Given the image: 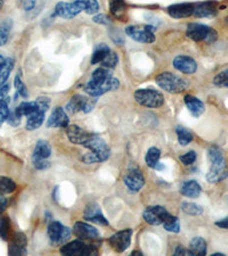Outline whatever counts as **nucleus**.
<instances>
[{
	"mask_svg": "<svg viewBox=\"0 0 228 256\" xmlns=\"http://www.w3.org/2000/svg\"><path fill=\"white\" fill-rule=\"evenodd\" d=\"M211 168L206 174V181L210 184H219L228 178V163L223 152L217 146L209 150Z\"/></svg>",
	"mask_w": 228,
	"mask_h": 256,
	"instance_id": "1",
	"label": "nucleus"
},
{
	"mask_svg": "<svg viewBox=\"0 0 228 256\" xmlns=\"http://www.w3.org/2000/svg\"><path fill=\"white\" fill-rule=\"evenodd\" d=\"M156 84L169 94H178L188 88V81L171 72H163L155 78Z\"/></svg>",
	"mask_w": 228,
	"mask_h": 256,
	"instance_id": "2",
	"label": "nucleus"
},
{
	"mask_svg": "<svg viewBox=\"0 0 228 256\" xmlns=\"http://www.w3.org/2000/svg\"><path fill=\"white\" fill-rule=\"evenodd\" d=\"M186 36L195 42L213 44L218 39V33L212 28L201 23H190L187 26Z\"/></svg>",
	"mask_w": 228,
	"mask_h": 256,
	"instance_id": "3",
	"label": "nucleus"
},
{
	"mask_svg": "<svg viewBox=\"0 0 228 256\" xmlns=\"http://www.w3.org/2000/svg\"><path fill=\"white\" fill-rule=\"evenodd\" d=\"M134 97L139 105L147 108H160L164 104V96L155 89H139Z\"/></svg>",
	"mask_w": 228,
	"mask_h": 256,
	"instance_id": "4",
	"label": "nucleus"
},
{
	"mask_svg": "<svg viewBox=\"0 0 228 256\" xmlns=\"http://www.w3.org/2000/svg\"><path fill=\"white\" fill-rule=\"evenodd\" d=\"M120 88V81L115 78L112 76L111 79L106 80L104 82H94L93 80L88 81L85 86V92L88 94L90 97L93 98H98L105 94L106 92H117Z\"/></svg>",
	"mask_w": 228,
	"mask_h": 256,
	"instance_id": "5",
	"label": "nucleus"
},
{
	"mask_svg": "<svg viewBox=\"0 0 228 256\" xmlns=\"http://www.w3.org/2000/svg\"><path fill=\"white\" fill-rule=\"evenodd\" d=\"M82 12H85V2L82 0H74L72 2H60L54 8V18L72 20Z\"/></svg>",
	"mask_w": 228,
	"mask_h": 256,
	"instance_id": "6",
	"label": "nucleus"
},
{
	"mask_svg": "<svg viewBox=\"0 0 228 256\" xmlns=\"http://www.w3.org/2000/svg\"><path fill=\"white\" fill-rule=\"evenodd\" d=\"M72 231L70 228L65 226L61 224V222L53 221L48 224L47 234L49 242L52 246H61L64 245L66 242H69L70 237H71Z\"/></svg>",
	"mask_w": 228,
	"mask_h": 256,
	"instance_id": "7",
	"label": "nucleus"
},
{
	"mask_svg": "<svg viewBox=\"0 0 228 256\" xmlns=\"http://www.w3.org/2000/svg\"><path fill=\"white\" fill-rule=\"evenodd\" d=\"M154 31L155 28H153V26H131L126 28V34L130 39L145 44H152L155 42Z\"/></svg>",
	"mask_w": 228,
	"mask_h": 256,
	"instance_id": "8",
	"label": "nucleus"
},
{
	"mask_svg": "<svg viewBox=\"0 0 228 256\" xmlns=\"http://www.w3.org/2000/svg\"><path fill=\"white\" fill-rule=\"evenodd\" d=\"M60 253L62 255H96L97 247L94 245H87L85 240L78 239V240H73L69 244H64L60 248Z\"/></svg>",
	"mask_w": 228,
	"mask_h": 256,
	"instance_id": "9",
	"label": "nucleus"
},
{
	"mask_svg": "<svg viewBox=\"0 0 228 256\" xmlns=\"http://www.w3.org/2000/svg\"><path fill=\"white\" fill-rule=\"evenodd\" d=\"M123 182L126 184L128 192L130 194H137L142 190L145 186V178L139 168L130 166L127 174L123 178Z\"/></svg>",
	"mask_w": 228,
	"mask_h": 256,
	"instance_id": "10",
	"label": "nucleus"
},
{
	"mask_svg": "<svg viewBox=\"0 0 228 256\" xmlns=\"http://www.w3.org/2000/svg\"><path fill=\"white\" fill-rule=\"evenodd\" d=\"M85 148H88L90 152L99 155L103 160V162H106L111 156V150L104 140L96 134H90V137L84 144Z\"/></svg>",
	"mask_w": 228,
	"mask_h": 256,
	"instance_id": "11",
	"label": "nucleus"
},
{
	"mask_svg": "<svg viewBox=\"0 0 228 256\" xmlns=\"http://www.w3.org/2000/svg\"><path fill=\"white\" fill-rule=\"evenodd\" d=\"M169 214L167 208L163 206H151L144 210L143 218L150 226H161Z\"/></svg>",
	"mask_w": 228,
	"mask_h": 256,
	"instance_id": "12",
	"label": "nucleus"
},
{
	"mask_svg": "<svg viewBox=\"0 0 228 256\" xmlns=\"http://www.w3.org/2000/svg\"><path fill=\"white\" fill-rule=\"evenodd\" d=\"M131 236H132L131 230L119 231V232H117L107 239V242L110 244V246L117 252V253H123V252H126L128 248H129L131 244Z\"/></svg>",
	"mask_w": 228,
	"mask_h": 256,
	"instance_id": "13",
	"label": "nucleus"
},
{
	"mask_svg": "<svg viewBox=\"0 0 228 256\" xmlns=\"http://www.w3.org/2000/svg\"><path fill=\"white\" fill-rule=\"evenodd\" d=\"M73 234L74 236L78 237V239H81V240L95 242L101 238L98 230L94 228L93 226L85 224V222H77L73 226Z\"/></svg>",
	"mask_w": 228,
	"mask_h": 256,
	"instance_id": "14",
	"label": "nucleus"
},
{
	"mask_svg": "<svg viewBox=\"0 0 228 256\" xmlns=\"http://www.w3.org/2000/svg\"><path fill=\"white\" fill-rule=\"evenodd\" d=\"M172 65L177 71L187 74V76H192V74L196 73L197 71V63L195 60H193L192 57L186 55H179L175 57Z\"/></svg>",
	"mask_w": 228,
	"mask_h": 256,
	"instance_id": "15",
	"label": "nucleus"
},
{
	"mask_svg": "<svg viewBox=\"0 0 228 256\" xmlns=\"http://www.w3.org/2000/svg\"><path fill=\"white\" fill-rule=\"evenodd\" d=\"M168 13L175 20H184L193 16L194 13V4L190 2H182L175 4L168 7Z\"/></svg>",
	"mask_w": 228,
	"mask_h": 256,
	"instance_id": "16",
	"label": "nucleus"
},
{
	"mask_svg": "<svg viewBox=\"0 0 228 256\" xmlns=\"http://www.w3.org/2000/svg\"><path fill=\"white\" fill-rule=\"evenodd\" d=\"M28 239L23 232L14 234L12 242L8 246V254L10 255H26L27 254Z\"/></svg>",
	"mask_w": 228,
	"mask_h": 256,
	"instance_id": "17",
	"label": "nucleus"
},
{
	"mask_svg": "<svg viewBox=\"0 0 228 256\" xmlns=\"http://www.w3.org/2000/svg\"><path fill=\"white\" fill-rule=\"evenodd\" d=\"M70 120L65 110L61 107H57L52 112L47 121L48 129H59V128H66L69 126Z\"/></svg>",
	"mask_w": 228,
	"mask_h": 256,
	"instance_id": "18",
	"label": "nucleus"
},
{
	"mask_svg": "<svg viewBox=\"0 0 228 256\" xmlns=\"http://www.w3.org/2000/svg\"><path fill=\"white\" fill-rule=\"evenodd\" d=\"M84 218L85 220L91 222V224L98 226H109V221L103 216L102 210L97 204H89L87 206L84 213Z\"/></svg>",
	"mask_w": 228,
	"mask_h": 256,
	"instance_id": "19",
	"label": "nucleus"
},
{
	"mask_svg": "<svg viewBox=\"0 0 228 256\" xmlns=\"http://www.w3.org/2000/svg\"><path fill=\"white\" fill-rule=\"evenodd\" d=\"M217 2H204L194 4L193 16L197 18H213L217 15Z\"/></svg>",
	"mask_w": 228,
	"mask_h": 256,
	"instance_id": "20",
	"label": "nucleus"
},
{
	"mask_svg": "<svg viewBox=\"0 0 228 256\" xmlns=\"http://www.w3.org/2000/svg\"><path fill=\"white\" fill-rule=\"evenodd\" d=\"M65 129H66V136H68V139L74 144H81V146H84L85 142L90 137V134H88V132L85 131L82 128L78 126L69 124Z\"/></svg>",
	"mask_w": 228,
	"mask_h": 256,
	"instance_id": "21",
	"label": "nucleus"
},
{
	"mask_svg": "<svg viewBox=\"0 0 228 256\" xmlns=\"http://www.w3.org/2000/svg\"><path fill=\"white\" fill-rule=\"evenodd\" d=\"M184 100H185V105H186V107H187V110H189V113L192 114V116L197 118L205 112L204 102L200 100L198 98L190 96V94H187V96H185Z\"/></svg>",
	"mask_w": 228,
	"mask_h": 256,
	"instance_id": "22",
	"label": "nucleus"
},
{
	"mask_svg": "<svg viewBox=\"0 0 228 256\" xmlns=\"http://www.w3.org/2000/svg\"><path fill=\"white\" fill-rule=\"evenodd\" d=\"M52 155V147L46 140H39L36 144L35 150L32 152V162L40 160H48Z\"/></svg>",
	"mask_w": 228,
	"mask_h": 256,
	"instance_id": "23",
	"label": "nucleus"
},
{
	"mask_svg": "<svg viewBox=\"0 0 228 256\" xmlns=\"http://www.w3.org/2000/svg\"><path fill=\"white\" fill-rule=\"evenodd\" d=\"M180 194L182 196H185L187 198H192V200H195V198H198L201 196L202 187L195 180L186 181V182H184L181 186Z\"/></svg>",
	"mask_w": 228,
	"mask_h": 256,
	"instance_id": "24",
	"label": "nucleus"
},
{
	"mask_svg": "<svg viewBox=\"0 0 228 256\" xmlns=\"http://www.w3.org/2000/svg\"><path fill=\"white\" fill-rule=\"evenodd\" d=\"M87 100H88V98L81 96V94H76V96H73L70 99L68 104H66V112L69 114H77L79 112H82L85 108Z\"/></svg>",
	"mask_w": 228,
	"mask_h": 256,
	"instance_id": "25",
	"label": "nucleus"
},
{
	"mask_svg": "<svg viewBox=\"0 0 228 256\" xmlns=\"http://www.w3.org/2000/svg\"><path fill=\"white\" fill-rule=\"evenodd\" d=\"M192 256H204L208 253V245L206 242L201 237H195L189 244V248Z\"/></svg>",
	"mask_w": 228,
	"mask_h": 256,
	"instance_id": "26",
	"label": "nucleus"
},
{
	"mask_svg": "<svg viewBox=\"0 0 228 256\" xmlns=\"http://www.w3.org/2000/svg\"><path fill=\"white\" fill-rule=\"evenodd\" d=\"M111 52V49L109 46H106L105 44H99L94 49L93 55H91V60L90 63L91 65H97L101 64L103 60H104L105 57L109 55V52Z\"/></svg>",
	"mask_w": 228,
	"mask_h": 256,
	"instance_id": "27",
	"label": "nucleus"
},
{
	"mask_svg": "<svg viewBox=\"0 0 228 256\" xmlns=\"http://www.w3.org/2000/svg\"><path fill=\"white\" fill-rule=\"evenodd\" d=\"M45 114L46 113L35 112L33 114L29 115L27 124H26L27 130L28 131L38 130L39 128L44 124V122H45Z\"/></svg>",
	"mask_w": 228,
	"mask_h": 256,
	"instance_id": "28",
	"label": "nucleus"
},
{
	"mask_svg": "<svg viewBox=\"0 0 228 256\" xmlns=\"http://www.w3.org/2000/svg\"><path fill=\"white\" fill-rule=\"evenodd\" d=\"M13 28V22L12 20L6 18L0 22V47H4L10 39V34Z\"/></svg>",
	"mask_w": 228,
	"mask_h": 256,
	"instance_id": "29",
	"label": "nucleus"
},
{
	"mask_svg": "<svg viewBox=\"0 0 228 256\" xmlns=\"http://www.w3.org/2000/svg\"><path fill=\"white\" fill-rule=\"evenodd\" d=\"M176 134H177V138H178V142H179L180 146L186 147L193 142V134L189 130L186 129L184 126H177L176 128Z\"/></svg>",
	"mask_w": 228,
	"mask_h": 256,
	"instance_id": "30",
	"label": "nucleus"
},
{
	"mask_svg": "<svg viewBox=\"0 0 228 256\" xmlns=\"http://www.w3.org/2000/svg\"><path fill=\"white\" fill-rule=\"evenodd\" d=\"M127 6L124 0H110V12L114 18H121L126 14Z\"/></svg>",
	"mask_w": 228,
	"mask_h": 256,
	"instance_id": "31",
	"label": "nucleus"
},
{
	"mask_svg": "<svg viewBox=\"0 0 228 256\" xmlns=\"http://www.w3.org/2000/svg\"><path fill=\"white\" fill-rule=\"evenodd\" d=\"M14 68V60L12 58H7L5 60V63L0 68V88L4 84H6V82L10 78L12 71Z\"/></svg>",
	"mask_w": 228,
	"mask_h": 256,
	"instance_id": "32",
	"label": "nucleus"
},
{
	"mask_svg": "<svg viewBox=\"0 0 228 256\" xmlns=\"http://www.w3.org/2000/svg\"><path fill=\"white\" fill-rule=\"evenodd\" d=\"M160 158H161V150L156 147H152L147 152L146 158H145V162H146L148 168H154L155 170L157 164L160 163Z\"/></svg>",
	"mask_w": 228,
	"mask_h": 256,
	"instance_id": "33",
	"label": "nucleus"
},
{
	"mask_svg": "<svg viewBox=\"0 0 228 256\" xmlns=\"http://www.w3.org/2000/svg\"><path fill=\"white\" fill-rule=\"evenodd\" d=\"M15 112L18 113L20 116H29V115L37 112V106L35 102H23L16 107Z\"/></svg>",
	"mask_w": 228,
	"mask_h": 256,
	"instance_id": "34",
	"label": "nucleus"
},
{
	"mask_svg": "<svg viewBox=\"0 0 228 256\" xmlns=\"http://www.w3.org/2000/svg\"><path fill=\"white\" fill-rule=\"evenodd\" d=\"M162 226H163V228L165 230L169 231V232H172V234L180 232V221H179V218L173 216L172 214H169V216L165 218Z\"/></svg>",
	"mask_w": 228,
	"mask_h": 256,
	"instance_id": "35",
	"label": "nucleus"
},
{
	"mask_svg": "<svg viewBox=\"0 0 228 256\" xmlns=\"http://www.w3.org/2000/svg\"><path fill=\"white\" fill-rule=\"evenodd\" d=\"M181 210L185 214L190 216H202L203 212V208L200 205H197L195 203H182L181 204Z\"/></svg>",
	"mask_w": 228,
	"mask_h": 256,
	"instance_id": "36",
	"label": "nucleus"
},
{
	"mask_svg": "<svg viewBox=\"0 0 228 256\" xmlns=\"http://www.w3.org/2000/svg\"><path fill=\"white\" fill-rule=\"evenodd\" d=\"M16 189L15 182L10 178L0 176V194L2 195H8V194L14 192Z\"/></svg>",
	"mask_w": 228,
	"mask_h": 256,
	"instance_id": "37",
	"label": "nucleus"
},
{
	"mask_svg": "<svg viewBox=\"0 0 228 256\" xmlns=\"http://www.w3.org/2000/svg\"><path fill=\"white\" fill-rule=\"evenodd\" d=\"M112 78V72L109 68H99L97 70H95L93 76H91V79L94 82H104L106 80H109Z\"/></svg>",
	"mask_w": 228,
	"mask_h": 256,
	"instance_id": "38",
	"label": "nucleus"
},
{
	"mask_svg": "<svg viewBox=\"0 0 228 256\" xmlns=\"http://www.w3.org/2000/svg\"><path fill=\"white\" fill-rule=\"evenodd\" d=\"M11 232V221L7 216L0 218V238L3 240H8Z\"/></svg>",
	"mask_w": 228,
	"mask_h": 256,
	"instance_id": "39",
	"label": "nucleus"
},
{
	"mask_svg": "<svg viewBox=\"0 0 228 256\" xmlns=\"http://www.w3.org/2000/svg\"><path fill=\"white\" fill-rule=\"evenodd\" d=\"M10 113V99L5 98L0 102V128L7 121Z\"/></svg>",
	"mask_w": 228,
	"mask_h": 256,
	"instance_id": "40",
	"label": "nucleus"
},
{
	"mask_svg": "<svg viewBox=\"0 0 228 256\" xmlns=\"http://www.w3.org/2000/svg\"><path fill=\"white\" fill-rule=\"evenodd\" d=\"M118 63H119V57H118V55H117V54H115V52H113L111 50V52H109V55H107V56L105 57V58H104V60L102 62L101 65H102V68L112 70V68H117Z\"/></svg>",
	"mask_w": 228,
	"mask_h": 256,
	"instance_id": "41",
	"label": "nucleus"
},
{
	"mask_svg": "<svg viewBox=\"0 0 228 256\" xmlns=\"http://www.w3.org/2000/svg\"><path fill=\"white\" fill-rule=\"evenodd\" d=\"M14 88L16 90V92H18L19 96H21L24 99H28L29 98V92H28V89L26 84H24V82L21 79L20 76H16L14 78Z\"/></svg>",
	"mask_w": 228,
	"mask_h": 256,
	"instance_id": "42",
	"label": "nucleus"
},
{
	"mask_svg": "<svg viewBox=\"0 0 228 256\" xmlns=\"http://www.w3.org/2000/svg\"><path fill=\"white\" fill-rule=\"evenodd\" d=\"M213 84L219 86V88H227L228 89V68L223 70L220 73H218L213 79Z\"/></svg>",
	"mask_w": 228,
	"mask_h": 256,
	"instance_id": "43",
	"label": "nucleus"
},
{
	"mask_svg": "<svg viewBox=\"0 0 228 256\" xmlns=\"http://www.w3.org/2000/svg\"><path fill=\"white\" fill-rule=\"evenodd\" d=\"M85 2V13L88 15H95L98 13L99 6L98 0H82Z\"/></svg>",
	"mask_w": 228,
	"mask_h": 256,
	"instance_id": "44",
	"label": "nucleus"
},
{
	"mask_svg": "<svg viewBox=\"0 0 228 256\" xmlns=\"http://www.w3.org/2000/svg\"><path fill=\"white\" fill-rule=\"evenodd\" d=\"M36 106H37V112L46 113L51 107V99L48 97H39L37 98L36 100Z\"/></svg>",
	"mask_w": 228,
	"mask_h": 256,
	"instance_id": "45",
	"label": "nucleus"
},
{
	"mask_svg": "<svg viewBox=\"0 0 228 256\" xmlns=\"http://www.w3.org/2000/svg\"><path fill=\"white\" fill-rule=\"evenodd\" d=\"M196 158H197V155L196 152L194 150H190L188 152H186V154L181 155L179 160H181V163L186 165V166H189V165H192L196 162Z\"/></svg>",
	"mask_w": 228,
	"mask_h": 256,
	"instance_id": "46",
	"label": "nucleus"
},
{
	"mask_svg": "<svg viewBox=\"0 0 228 256\" xmlns=\"http://www.w3.org/2000/svg\"><path fill=\"white\" fill-rule=\"evenodd\" d=\"M21 118H22V116H20V115L14 110V112L10 113V116L7 118V123L11 126L16 128L21 124Z\"/></svg>",
	"mask_w": 228,
	"mask_h": 256,
	"instance_id": "47",
	"label": "nucleus"
},
{
	"mask_svg": "<svg viewBox=\"0 0 228 256\" xmlns=\"http://www.w3.org/2000/svg\"><path fill=\"white\" fill-rule=\"evenodd\" d=\"M93 20L96 24H101V26H110V24H111V20L104 14L95 15Z\"/></svg>",
	"mask_w": 228,
	"mask_h": 256,
	"instance_id": "48",
	"label": "nucleus"
},
{
	"mask_svg": "<svg viewBox=\"0 0 228 256\" xmlns=\"http://www.w3.org/2000/svg\"><path fill=\"white\" fill-rule=\"evenodd\" d=\"M33 166L37 170L39 171H44V170H47V168H51V163L48 162L47 160H35V162H32Z\"/></svg>",
	"mask_w": 228,
	"mask_h": 256,
	"instance_id": "49",
	"label": "nucleus"
},
{
	"mask_svg": "<svg viewBox=\"0 0 228 256\" xmlns=\"http://www.w3.org/2000/svg\"><path fill=\"white\" fill-rule=\"evenodd\" d=\"M36 4H37V0H23L22 2L23 10L31 12L32 10H35Z\"/></svg>",
	"mask_w": 228,
	"mask_h": 256,
	"instance_id": "50",
	"label": "nucleus"
},
{
	"mask_svg": "<svg viewBox=\"0 0 228 256\" xmlns=\"http://www.w3.org/2000/svg\"><path fill=\"white\" fill-rule=\"evenodd\" d=\"M96 102H97V100H95V99H88V100H87V102H86V105H85L84 110H82V113H85V114L90 113L91 110H94V107H95V105H96Z\"/></svg>",
	"mask_w": 228,
	"mask_h": 256,
	"instance_id": "51",
	"label": "nucleus"
},
{
	"mask_svg": "<svg viewBox=\"0 0 228 256\" xmlns=\"http://www.w3.org/2000/svg\"><path fill=\"white\" fill-rule=\"evenodd\" d=\"M175 254L176 256H179V255H184V256H186V255H189V256H192V253H190V250H188V248H185L184 246H181V245H178L177 246V248L175 250Z\"/></svg>",
	"mask_w": 228,
	"mask_h": 256,
	"instance_id": "52",
	"label": "nucleus"
},
{
	"mask_svg": "<svg viewBox=\"0 0 228 256\" xmlns=\"http://www.w3.org/2000/svg\"><path fill=\"white\" fill-rule=\"evenodd\" d=\"M8 92H10V84H4L2 88H0V102L4 100L5 98H7Z\"/></svg>",
	"mask_w": 228,
	"mask_h": 256,
	"instance_id": "53",
	"label": "nucleus"
},
{
	"mask_svg": "<svg viewBox=\"0 0 228 256\" xmlns=\"http://www.w3.org/2000/svg\"><path fill=\"white\" fill-rule=\"evenodd\" d=\"M7 206H8V200L5 197V195H2V194H0V214L5 212Z\"/></svg>",
	"mask_w": 228,
	"mask_h": 256,
	"instance_id": "54",
	"label": "nucleus"
},
{
	"mask_svg": "<svg viewBox=\"0 0 228 256\" xmlns=\"http://www.w3.org/2000/svg\"><path fill=\"white\" fill-rule=\"evenodd\" d=\"M215 226H217L218 228H220V229L228 230V218H222L221 221H217V222H215Z\"/></svg>",
	"mask_w": 228,
	"mask_h": 256,
	"instance_id": "55",
	"label": "nucleus"
},
{
	"mask_svg": "<svg viewBox=\"0 0 228 256\" xmlns=\"http://www.w3.org/2000/svg\"><path fill=\"white\" fill-rule=\"evenodd\" d=\"M4 63H5V58H4V57L0 55V68H2V66L4 65Z\"/></svg>",
	"mask_w": 228,
	"mask_h": 256,
	"instance_id": "56",
	"label": "nucleus"
},
{
	"mask_svg": "<svg viewBox=\"0 0 228 256\" xmlns=\"http://www.w3.org/2000/svg\"><path fill=\"white\" fill-rule=\"evenodd\" d=\"M131 255H135V256H139V255H143L142 253H140V252H132L131 253Z\"/></svg>",
	"mask_w": 228,
	"mask_h": 256,
	"instance_id": "57",
	"label": "nucleus"
},
{
	"mask_svg": "<svg viewBox=\"0 0 228 256\" xmlns=\"http://www.w3.org/2000/svg\"><path fill=\"white\" fill-rule=\"evenodd\" d=\"M212 256H225V254H221V253H214V254H212Z\"/></svg>",
	"mask_w": 228,
	"mask_h": 256,
	"instance_id": "58",
	"label": "nucleus"
},
{
	"mask_svg": "<svg viewBox=\"0 0 228 256\" xmlns=\"http://www.w3.org/2000/svg\"><path fill=\"white\" fill-rule=\"evenodd\" d=\"M2 6H3V0H0V8H2Z\"/></svg>",
	"mask_w": 228,
	"mask_h": 256,
	"instance_id": "59",
	"label": "nucleus"
},
{
	"mask_svg": "<svg viewBox=\"0 0 228 256\" xmlns=\"http://www.w3.org/2000/svg\"><path fill=\"white\" fill-rule=\"evenodd\" d=\"M226 22H227V24H228V16H227V18H226Z\"/></svg>",
	"mask_w": 228,
	"mask_h": 256,
	"instance_id": "60",
	"label": "nucleus"
}]
</instances>
